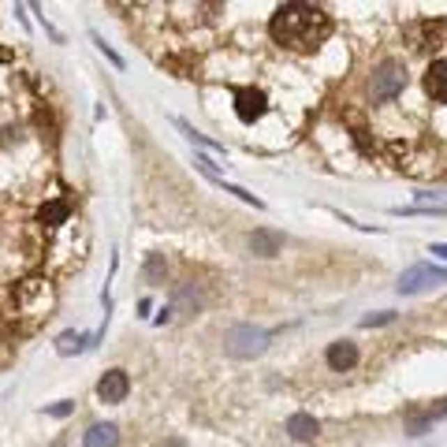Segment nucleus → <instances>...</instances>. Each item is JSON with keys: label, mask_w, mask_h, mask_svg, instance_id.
<instances>
[{"label": "nucleus", "mask_w": 447, "mask_h": 447, "mask_svg": "<svg viewBox=\"0 0 447 447\" xmlns=\"http://www.w3.org/2000/svg\"><path fill=\"white\" fill-rule=\"evenodd\" d=\"M328 34H332V15L317 4H302V0L280 4L268 19V38L291 52L317 49Z\"/></svg>", "instance_id": "f257e3e1"}, {"label": "nucleus", "mask_w": 447, "mask_h": 447, "mask_svg": "<svg viewBox=\"0 0 447 447\" xmlns=\"http://www.w3.org/2000/svg\"><path fill=\"white\" fill-rule=\"evenodd\" d=\"M179 127H183V135H187V138L194 142V146H202V149H213V153H224V142H213V138H205L202 130H194L190 123H183V119H179Z\"/></svg>", "instance_id": "a211bd4d"}, {"label": "nucleus", "mask_w": 447, "mask_h": 447, "mask_svg": "<svg viewBox=\"0 0 447 447\" xmlns=\"http://www.w3.org/2000/svg\"><path fill=\"white\" fill-rule=\"evenodd\" d=\"M425 93H429L432 101L447 105V56L429 63V71H425Z\"/></svg>", "instance_id": "9b49d317"}, {"label": "nucleus", "mask_w": 447, "mask_h": 447, "mask_svg": "<svg viewBox=\"0 0 447 447\" xmlns=\"http://www.w3.org/2000/svg\"><path fill=\"white\" fill-rule=\"evenodd\" d=\"M202 302H205V298H202V287H198L194 280H187V283H179V287L172 291V302H168V306H172V313L194 317V313L202 310Z\"/></svg>", "instance_id": "0eeeda50"}, {"label": "nucleus", "mask_w": 447, "mask_h": 447, "mask_svg": "<svg viewBox=\"0 0 447 447\" xmlns=\"http://www.w3.org/2000/svg\"><path fill=\"white\" fill-rule=\"evenodd\" d=\"M395 321V313L384 310V313H369V317H362V328H380V324H391Z\"/></svg>", "instance_id": "aec40b11"}, {"label": "nucleus", "mask_w": 447, "mask_h": 447, "mask_svg": "<svg viewBox=\"0 0 447 447\" xmlns=\"http://www.w3.org/2000/svg\"><path fill=\"white\" fill-rule=\"evenodd\" d=\"M287 436L291 440H298V444H310V440H317L321 436V421L313 418V414H291L287 418Z\"/></svg>", "instance_id": "f8f14e48"}, {"label": "nucleus", "mask_w": 447, "mask_h": 447, "mask_svg": "<svg viewBox=\"0 0 447 447\" xmlns=\"http://www.w3.org/2000/svg\"><path fill=\"white\" fill-rule=\"evenodd\" d=\"M402 90H407V63L402 60L377 63L373 79H369V97H373L377 105H384V101H395Z\"/></svg>", "instance_id": "7ed1b4c3"}, {"label": "nucleus", "mask_w": 447, "mask_h": 447, "mask_svg": "<svg viewBox=\"0 0 447 447\" xmlns=\"http://www.w3.org/2000/svg\"><path fill=\"white\" fill-rule=\"evenodd\" d=\"M160 447H187V440H179V436H172V440H165Z\"/></svg>", "instance_id": "b1692460"}, {"label": "nucleus", "mask_w": 447, "mask_h": 447, "mask_svg": "<svg viewBox=\"0 0 447 447\" xmlns=\"http://www.w3.org/2000/svg\"><path fill=\"white\" fill-rule=\"evenodd\" d=\"M429 254H436V257H444V261H447V243H432V246H429Z\"/></svg>", "instance_id": "5701e85b"}, {"label": "nucleus", "mask_w": 447, "mask_h": 447, "mask_svg": "<svg viewBox=\"0 0 447 447\" xmlns=\"http://www.w3.org/2000/svg\"><path fill=\"white\" fill-rule=\"evenodd\" d=\"M447 205H395L391 216H444Z\"/></svg>", "instance_id": "2eb2a0df"}, {"label": "nucleus", "mask_w": 447, "mask_h": 447, "mask_svg": "<svg viewBox=\"0 0 447 447\" xmlns=\"http://www.w3.org/2000/svg\"><path fill=\"white\" fill-rule=\"evenodd\" d=\"M93 335H82V332H63L60 340H56V351L60 354H79L82 347H90Z\"/></svg>", "instance_id": "4468645a"}, {"label": "nucleus", "mask_w": 447, "mask_h": 447, "mask_svg": "<svg viewBox=\"0 0 447 447\" xmlns=\"http://www.w3.org/2000/svg\"><path fill=\"white\" fill-rule=\"evenodd\" d=\"M246 243H250V254L254 257H276L283 250V235L276 232V227H257Z\"/></svg>", "instance_id": "1a4fd4ad"}, {"label": "nucleus", "mask_w": 447, "mask_h": 447, "mask_svg": "<svg viewBox=\"0 0 447 447\" xmlns=\"http://www.w3.org/2000/svg\"><path fill=\"white\" fill-rule=\"evenodd\" d=\"M436 283H447V268H436L429 261H418V265H410L407 272L399 276V294H418L425 287H436Z\"/></svg>", "instance_id": "20e7f679"}, {"label": "nucleus", "mask_w": 447, "mask_h": 447, "mask_svg": "<svg viewBox=\"0 0 447 447\" xmlns=\"http://www.w3.org/2000/svg\"><path fill=\"white\" fill-rule=\"evenodd\" d=\"M165 272H168V261H165V254H149L146 268H142V276H146L149 283H160V280H165Z\"/></svg>", "instance_id": "f3484780"}, {"label": "nucleus", "mask_w": 447, "mask_h": 447, "mask_svg": "<svg viewBox=\"0 0 447 447\" xmlns=\"http://www.w3.org/2000/svg\"><path fill=\"white\" fill-rule=\"evenodd\" d=\"M82 447H119V429L112 421L90 425V429L82 432Z\"/></svg>", "instance_id": "ddd939ff"}, {"label": "nucleus", "mask_w": 447, "mask_h": 447, "mask_svg": "<svg viewBox=\"0 0 447 447\" xmlns=\"http://www.w3.org/2000/svg\"><path fill=\"white\" fill-rule=\"evenodd\" d=\"M324 362H328V369H335V373H347V369L358 365V347L351 340H335L328 351H324Z\"/></svg>", "instance_id": "9d476101"}, {"label": "nucleus", "mask_w": 447, "mask_h": 447, "mask_svg": "<svg viewBox=\"0 0 447 447\" xmlns=\"http://www.w3.org/2000/svg\"><path fill=\"white\" fill-rule=\"evenodd\" d=\"M93 45H97V52H101V56H105L108 63H112V68H123V56H119V52H116L112 45H108V41H105L101 34H93Z\"/></svg>", "instance_id": "6ab92c4d"}, {"label": "nucleus", "mask_w": 447, "mask_h": 447, "mask_svg": "<svg viewBox=\"0 0 447 447\" xmlns=\"http://www.w3.org/2000/svg\"><path fill=\"white\" fill-rule=\"evenodd\" d=\"M268 112V97L257 90V86H238L235 90V116L243 123H257L261 116Z\"/></svg>", "instance_id": "39448f33"}, {"label": "nucleus", "mask_w": 447, "mask_h": 447, "mask_svg": "<svg viewBox=\"0 0 447 447\" xmlns=\"http://www.w3.org/2000/svg\"><path fill=\"white\" fill-rule=\"evenodd\" d=\"M0 60H8V52H4V49H0Z\"/></svg>", "instance_id": "393cba45"}, {"label": "nucleus", "mask_w": 447, "mask_h": 447, "mask_svg": "<svg viewBox=\"0 0 447 447\" xmlns=\"http://www.w3.org/2000/svg\"><path fill=\"white\" fill-rule=\"evenodd\" d=\"M268 340H272V332L257 328V324H232L224 332V351L238 358V362H250V358H261L268 351Z\"/></svg>", "instance_id": "f03ea898"}, {"label": "nucleus", "mask_w": 447, "mask_h": 447, "mask_svg": "<svg viewBox=\"0 0 447 447\" xmlns=\"http://www.w3.org/2000/svg\"><path fill=\"white\" fill-rule=\"evenodd\" d=\"M68 213H71V209H68V202H52V205H45V209L38 213V220H41V224H49V227H56L60 220H68Z\"/></svg>", "instance_id": "dca6fc26"}, {"label": "nucleus", "mask_w": 447, "mask_h": 447, "mask_svg": "<svg viewBox=\"0 0 447 447\" xmlns=\"http://www.w3.org/2000/svg\"><path fill=\"white\" fill-rule=\"evenodd\" d=\"M440 418H447V399H436V402H429V407L410 410L407 414V432L410 436H421L432 421H440Z\"/></svg>", "instance_id": "6e6552de"}, {"label": "nucleus", "mask_w": 447, "mask_h": 447, "mask_svg": "<svg viewBox=\"0 0 447 447\" xmlns=\"http://www.w3.org/2000/svg\"><path fill=\"white\" fill-rule=\"evenodd\" d=\"M127 391H130L127 369H108V373L97 380V399H101V402H112V407L127 399Z\"/></svg>", "instance_id": "423d86ee"}, {"label": "nucleus", "mask_w": 447, "mask_h": 447, "mask_svg": "<svg viewBox=\"0 0 447 447\" xmlns=\"http://www.w3.org/2000/svg\"><path fill=\"white\" fill-rule=\"evenodd\" d=\"M172 317H176V313H172V306H165V310H160L157 317H153V324H168Z\"/></svg>", "instance_id": "4be33fe9"}, {"label": "nucleus", "mask_w": 447, "mask_h": 447, "mask_svg": "<svg viewBox=\"0 0 447 447\" xmlns=\"http://www.w3.org/2000/svg\"><path fill=\"white\" fill-rule=\"evenodd\" d=\"M71 410H75V402H71V399H60V402H52V407H45L49 418H68Z\"/></svg>", "instance_id": "412c9836"}]
</instances>
